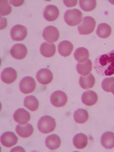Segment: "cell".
<instances>
[{
    "mask_svg": "<svg viewBox=\"0 0 114 152\" xmlns=\"http://www.w3.org/2000/svg\"><path fill=\"white\" fill-rule=\"evenodd\" d=\"M79 85L83 89H88L92 88L95 84V78L92 74L87 75H82L79 78Z\"/></svg>",
    "mask_w": 114,
    "mask_h": 152,
    "instance_id": "18",
    "label": "cell"
},
{
    "mask_svg": "<svg viewBox=\"0 0 114 152\" xmlns=\"http://www.w3.org/2000/svg\"><path fill=\"white\" fill-rule=\"evenodd\" d=\"M36 86L35 80L29 76L23 77L19 84L20 91L24 94L31 93L34 91Z\"/></svg>",
    "mask_w": 114,
    "mask_h": 152,
    "instance_id": "5",
    "label": "cell"
},
{
    "mask_svg": "<svg viewBox=\"0 0 114 152\" xmlns=\"http://www.w3.org/2000/svg\"><path fill=\"white\" fill-rule=\"evenodd\" d=\"M114 83V77H107L104 79L102 83V89L106 92H111V87Z\"/></svg>",
    "mask_w": 114,
    "mask_h": 152,
    "instance_id": "30",
    "label": "cell"
},
{
    "mask_svg": "<svg viewBox=\"0 0 114 152\" xmlns=\"http://www.w3.org/2000/svg\"><path fill=\"white\" fill-rule=\"evenodd\" d=\"M83 13L78 9L66 10L64 14V20L70 26H75L81 22Z\"/></svg>",
    "mask_w": 114,
    "mask_h": 152,
    "instance_id": "3",
    "label": "cell"
},
{
    "mask_svg": "<svg viewBox=\"0 0 114 152\" xmlns=\"http://www.w3.org/2000/svg\"><path fill=\"white\" fill-rule=\"evenodd\" d=\"M64 3L67 7H73L77 3V1H64Z\"/></svg>",
    "mask_w": 114,
    "mask_h": 152,
    "instance_id": "31",
    "label": "cell"
},
{
    "mask_svg": "<svg viewBox=\"0 0 114 152\" xmlns=\"http://www.w3.org/2000/svg\"><path fill=\"white\" fill-rule=\"evenodd\" d=\"M112 32V29L110 26L106 23H102L99 24L97 30L96 34L98 36L102 39H105L110 36Z\"/></svg>",
    "mask_w": 114,
    "mask_h": 152,
    "instance_id": "25",
    "label": "cell"
},
{
    "mask_svg": "<svg viewBox=\"0 0 114 152\" xmlns=\"http://www.w3.org/2000/svg\"><path fill=\"white\" fill-rule=\"evenodd\" d=\"M80 7L85 12H91L96 6L95 0H80L79 1Z\"/></svg>",
    "mask_w": 114,
    "mask_h": 152,
    "instance_id": "28",
    "label": "cell"
},
{
    "mask_svg": "<svg viewBox=\"0 0 114 152\" xmlns=\"http://www.w3.org/2000/svg\"><path fill=\"white\" fill-rule=\"evenodd\" d=\"M16 132L18 136L23 138H26L32 134L34 132V128L30 124H27L26 126L17 125L16 126Z\"/></svg>",
    "mask_w": 114,
    "mask_h": 152,
    "instance_id": "21",
    "label": "cell"
},
{
    "mask_svg": "<svg viewBox=\"0 0 114 152\" xmlns=\"http://www.w3.org/2000/svg\"><path fill=\"white\" fill-rule=\"evenodd\" d=\"M13 119L20 124H26L31 118V115L24 108H19L13 113Z\"/></svg>",
    "mask_w": 114,
    "mask_h": 152,
    "instance_id": "11",
    "label": "cell"
},
{
    "mask_svg": "<svg viewBox=\"0 0 114 152\" xmlns=\"http://www.w3.org/2000/svg\"><path fill=\"white\" fill-rule=\"evenodd\" d=\"M23 1H10L9 3L13 4V6L15 7H19L22 5V4L23 3Z\"/></svg>",
    "mask_w": 114,
    "mask_h": 152,
    "instance_id": "32",
    "label": "cell"
},
{
    "mask_svg": "<svg viewBox=\"0 0 114 152\" xmlns=\"http://www.w3.org/2000/svg\"><path fill=\"white\" fill-rule=\"evenodd\" d=\"M111 92H112V94L114 95V83L112 84V87H111Z\"/></svg>",
    "mask_w": 114,
    "mask_h": 152,
    "instance_id": "33",
    "label": "cell"
},
{
    "mask_svg": "<svg viewBox=\"0 0 114 152\" xmlns=\"http://www.w3.org/2000/svg\"><path fill=\"white\" fill-rule=\"evenodd\" d=\"M88 139L86 135L83 133L75 134L73 138L74 146L77 149H83L88 145Z\"/></svg>",
    "mask_w": 114,
    "mask_h": 152,
    "instance_id": "20",
    "label": "cell"
},
{
    "mask_svg": "<svg viewBox=\"0 0 114 152\" xmlns=\"http://www.w3.org/2000/svg\"><path fill=\"white\" fill-rule=\"evenodd\" d=\"M76 69L79 74L87 75L92 70V61L90 60H88L84 63H77L76 65Z\"/></svg>",
    "mask_w": 114,
    "mask_h": 152,
    "instance_id": "23",
    "label": "cell"
},
{
    "mask_svg": "<svg viewBox=\"0 0 114 152\" xmlns=\"http://www.w3.org/2000/svg\"><path fill=\"white\" fill-rule=\"evenodd\" d=\"M60 33L57 28L54 26H48L42 32V37L48 42H56L58 39Z\"/></svg>",
    "mask_w": 114,
    "mask_h": 152,
    "instance_id": "8",
    "label": "cell"
},
{
    "mask_svg": "<svg viewBox=\"0 0 114 152\" xmlns=\"http://www.w3.org/2000/svg\"><path fill=\"white\" fill-rule=\"evenodd\" d=\"M89 118L88 112L83 108H79L74 113V118L75 122L84 124L87 122Z\"/></svg>",
    "mask_w": 114,
    "mask_h": 152,
    "instance_id": "27",
    "label": "cell"
},
{
    "mask_svg": "<svg viewBox=\"0 0 114 152\" xmlns=\"http://www.w3.org/2000/svg\"><path fill=\"white\" fill-rule=\"evenodd\" d=\"M40 52L43 56L46 58H50L55 54L56 46L54 44L43 42L40 46Z\"/></svg>",
    "mask_w": 114,
    "mask_h": 152,
    "instance_id": "22",
    "label": "cell"
},
{
    "mask_svg": "<svg viewBox=\"0 0 114 152\" xmlns=\"http://www.w3.org/2000/svg\"><path fill=\"white\" fill-rule=\"evenodd\" d=\"M45 145L48 149L53 150L58 148L61 145V140L56 134H51L48 136L45 140Z\"/></svg>",
    "mask_w": 114,
    "mask_h": 152,
    "instance_id": "19",
    "label": "cell"
},
{
    "mask_svg": "<svg viewBox=\"0 0 114 152\" xmlns=\"http://www.w3.org/2000/svg\"><path fill=\"white\" fill-rule=\"evenodd\" d=\"M74 46L71 42L69 41H63L60 42L58 46V53L64 57L69 56L73 51Z\"/></svg>",
    "mask_w": 114,
    "mask_h": 152,
    "instance_id": "17",
    "label": "cell"
},
{
    "mask_svg": "<svg viewBox=\"0 0 114 152\" xmlns=\"http://www.w3.org/2000/svg\"><path fill=\"white\" fill-rule=\"evenodd\" d=\"M101 143L106 149L114 148V133L110 131L103 133L101 137Z\"/></svg>",
    "mask_w": 114,
    "mask_h": 152,
    "instance_id": "16",
    "label": "cell"
},
{
    "mask_svg": "<svg viewBox=\"0 0 114 152\" xmlns=\"http://www.w3.org/2000/svg\"><path fill=\"white\" fill-rule=\"evenodd\" d=\"M17 71L11 67L4 69L1 72V79L2 81L6 84H12L17 79Z\"/></svg>",
    "mask_w": 114,
    "mask_h": 152,
    "instance_id": "13",
    "label": "cell"
},
{
    "mask_svg": "<svg viewBox=\"0 0 114 152\" xmlns=\"http://www.w3.org/2000/svg\"><path fill=\"white\" fill-rule=\"evenodd\" d=\"M59 16V10L53 4H49L45 7L43 12V17L45 20L49 22L56 20Z\"/></svg>",
    "mask_w": 114,
    "mask_h": 152,
    "instance_id": "12",
    "label": "cell"
},
{
    "mask_svg": "<svg viewBox=\"0 0 114 152\" xmlns=\"http://www.w3.org/2000/svg\"><path fill=\"white\" fill-rule=\"evenodd\" d=\"M18 137L13 132H5L1 135V142L5 147H12L17 144Z\"/></svg>",
    "mask_w": 114,
    "mask_h": 152,
    "instance_id": "14",
    "label": "cell"
},
{
    "mask_svg": "<svg viewBox=\"0 0 114 152\" xmlns=\"http://www.w3.org/2000/svg\"><path fill=\"white\" fill-rule=\"evenodd\" d=\"M1 3V16H5L9 15L12 12V7L8 4V2L5 0H3V1H0Z\"/></svg>",
    "mask_w": 114,
    "mask_h": 152,
    "instance_id": "29",
    "label": "cell"
},
{
    "mask_svg": "<svg viewBox=\"0 0 114 152\" xmlns=\"http://www.w3.org/2000/svg\"><path fill=\"white\" fill-rule=\"evenodd\" d=\"M10 54L14 58L22 60L27 54V49L26 46L23 44H15L12 47Z\"/></svg>",
    "mask_w": 114,
    "mask_h": 152,
    "instance_id": "10",
    "label": "cell"
},
{
    "mask_svg": "<svg viewBox=\"0 0 114 152\" xmlns=\"http://www.w3.org/2000/svg\"><path fill=\"white\" fill-rule=\"evenodd\" d=\"M55 127V120L53 117L48 115H45L41 117L37 123L38 129L43 134H48L53 131Z\"/></svg>",
    "mask_w": 114,
    "mask_h": 152,
    "instance_id": "2",
    "label": "cell"
},
{
    "mask_svg": "<svg viewBox=\"0 0 114 152\" xmlns=\"http://www.w3.org/2000/svg\"><path fill=\"white\" fill-rule=\"evenodd\" d=\"M96 26V21L91 17H85L82 23L78 26V31L80 34L87 35L92 33Z\"/></svg>",
    "mask_w": 114,
    "mask_h": 152,
    "instance_id": "4",
    "label": "cell"
},
{
    "mask_svg": "<svg viewBox=\"0 0 114 152\" xmlns=\"http://www.w3.org/2000/svg\"><path fill=\"white\" fill-rule=\"evenodd\" d=\"M27 35V28L22 25H16L13 26L10 31V36L13 41H23L26 37Z\"/></svg>",
    "mask_w": 114,
    "mask_h": 152,
    "instance_id": "7",
    "label": "cell"
},
{
    "mask_svg": "<svg viewBox=\"0 0 114 152\" xmlns=\"http://www.w3.org/2000/svg\"><path fill=\"white\" fill-rule=\"evenodd\" d=\"M94 67L97 73L102 75L114 74V50L98 56L95 59Z\"/></svg>",
    "mask_w": 114,
    "mask_h": 152,
    "instance_id": "1",
    "label": "cell"
},
{
    "mask_svg": "<svg viewBox=\"0 0 114 152\" xmlns=\"http://www.w3.org/2000/svg\"><path fill=\"white\" fill-rule=\"evenodd\" d=\"M53 78V74L48 69H41L36 74L37 81L42 85L48 84L52 81Z\"/></svg>",
    "mask_w": 114,
    "mask_h": 152,
    "instance_id": "9",
    "label": "cell"
},
{
    "mask_svg": "<svg viewBox=\"0 0 114 152\" xmlns=\"http://www.w3.org/2000/svg\"><path fill=\"white\" fill-rule=\"evenodd\" d=\"M98 101L97 94L91 90L85 91L82 95V102L86 106H93Z\"/></svg>",
    "mask_w": 114,
    "mask_h": 152,
    "instance_id": "15",
    "label": "cell"
},
{
    "mask_svg": "<svg viewBox=\"0 0 114 152\" xmlns=\"http://www.w3.org/2000/svg\"><path fill=\"white\" fill-rule=\"evenodd\" d=\"M74 58L78 63H84L89 58V51L85 48H79L74 52Z\"/></svg>",
    "mask_w": 114,
    "mask_h": 152,
    "instance_id": "24",
    "label": "cell"
},
{
    "mask_svg": "<svg viewBox=\"0 0 114 152\" xmlns=\"http://www.w3.org/2000/svg\"><path fill=\"white\" fill-rule=\"evenodd\" d=\"M24 107L31 111H36L39 107V102L34 96H26L23 101Z\"/></svg>",
    "mask_w": 114,
    "mask_h": 152,
    "instance_id": "26",
    "label": "cell"
},
{
    "mask_svg": "<svg viewBox=\"0 0 114 152\" xmlns=\"http://www.w3.org/2000/svg\"><path fill=\"white\" fill-rule=\"evenodd\" d=\"M67 96L62 91H56L50 97V102L55 107H64L67 102Z\"/></svg>",
    "mask_w": 114,
    "mask_h": 152,
    "instance_id": "6",
    "label": "cell"
}]
</instances>
